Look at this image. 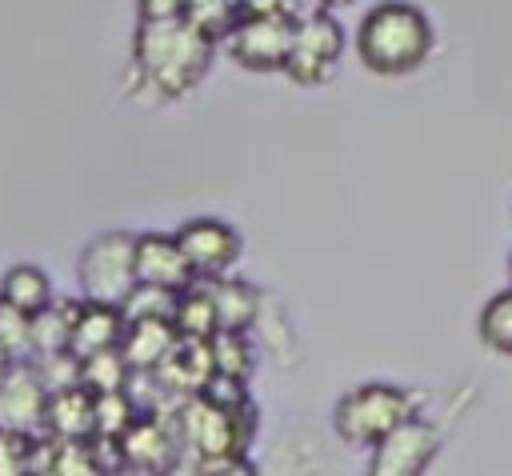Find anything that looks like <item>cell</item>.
Wrapping results in <instances>:
<instances>
[{
  "label": "cell",
  "instance_id": "obj_1",
  "mask_svg": "<svg viewBox=\"0 0 512 476\" xmlns=\"http://www.w3.org/2000/svg\"><path fill=\"white\" fill-rule=\"evenodd\" d=\"M436 48L428 12L412 0H380L356 24V56L376 76H408Z\"/></svg>",
  "mask_w": 512,
  "mask_h": 476
},
{
  "label": "cell",
  "instance_id": "obj_2",
  "mask_svg": "<svg viewBox=\"0 0 512 476\" xmlns=\"http://www.w3.org/2000/svg\"><path fill=\"white\" fill-rule=\"evenodd\" d=\"M212 52H216V40H208L184 16L180 20L140 24L136 36H132L136 72L160 96H184V92H192L204 80V72L212 64Z\"/></svg>",
  "mask_w": 512,
  "mask_h": 476
},
{
  "label": "cell",
  "instance_id": "obj_3",
  "mask_svg": "<svg viewBox=\"0 0 512 476\" xmlns=\"http://www.w3.org/2000/svg\"><path fill=\"white\" fill-rule=\"evenodd\" d=\"M420 408V396L404 384L368 380L348 388L332 408V432L348 448H376L388 432H396L404 420H412Z\"/></svg>",
  "mask_w": 512,
  "mask_h": 476
},
{
  "label": "cell",
  "instance_id": "obj_4",
  "mask_svg": "<svg viewBox=\"0 0 512 476\" xmlns=\"http://www.w3.org/2000/svg\"><path fill=\"white\" fill-rule=\"evenodd\" d=\"M172 424H176L180 456L196 460V464H212L220 456L248 452V440H252V428H256V408L228 412V408H216L204 396H188V400L176 404Z\"/></svg>",
  "mask_w": 512,
  "mask_h": 476
},
{
  "label": "cell",
  "instance_id": "obj_5",
  "mask_svg": "<svg viewBox=\"0 0 512 476\" xmlns=\"http://www.w3.org/2000/svg\"><path fill=\"white\" fill-rule=\"evenodd\" d=\"M76 284L80 300L120 308L136 288V232L112 228L92 236L76 260Z\"/></svg>",
  "mask_w": 512,
  "mask_h": 476
},
{
  "label": "cell",
  "instance_id": "obj_6",
  "mask_svg": "<svg viewBox=\"0 0 512 476\" xmlns=\"http://www.w3.org/2000/svg\"><path fill=\"white\" fill-rule=\"evenodd\" d=\"M340 56H344V28L336 24L332 12H312V16L296 20V28H292L284 76L300 88H316L336 76Z\"/></svg>",
  "mask_w": 512,
  "mask_h": 476
},
{
  "label": "cell",
  "instance_id": "obj_7",
  "mask_svg": "<svg viewBox=\"0 0 512 476\" xmlns=\"http://www.w3.org/2000/svg\"><path fill=\"white\" fill-rule=\"evenodd\" d=\"M176 244L196 280H220L240 260V232L220 216H192L176 232Z\"/></svg>",
  "mask_w": 512,
  "mask_h": 476
},
{
  "label": "cell",
  "instance_id": "obj_8",
  "mask_svg": "<svg viewBox=\"0 0 512 476\" xmlns=\"http://www.w3.org/2000/svg\"><path fill=\"white\" fill-rule=\"evenodd\" d=\"M436 452H440V428L424 416H412L372 448L364 476H424Z\"/></svg>",
  "mask_w": 512,
  "mask_h": 476
},
{
  "label": "cell",
  "instance_id": "obj_9",
  "mask_svg": "<svg viewBox=\"0 0 512 476\" xmlns=\"http://www.w3.org/2000/svg\"><path fill=\"white\" fill-rule=\"evenodd\" d=\"M292 28L296 20L288 16H244L224 44H228V56L248 72H284Z\"/></svg>",
  "mask_w": 512,
  "mask_h": 476
},
{
  "label": "cell",
  "instance_id": "obj_10",
  "mask_svg": "<svg viewBox=\"0 0 512 476\" xmlns=\"http://www.w3.org/2000/svg\"><path fill=\"white\" fill-rule=\"evenodd\" d=\"M44 412H48V388L36 376L32 360H16L8 376L0 380V432L40 440L44 436Z\"/></svg>",
  "mask_w": 512,
  "mask_h": 476
},
{
  "label": "cell",
  "instance_id": "obj_11",
  "mask_svg": "<svg viewBox=\"0 0 512 476\" xmlns=\"http://www.w3.org/2000/svg\"><path fill=\"white\" fill-rule=\"evenodd\" d=\"M116 460H120V468L140 472V476H164L176 460H184L172 412L168 416H136V424L116 444Z\"/></svg>",
  "mask_w": 512,
  "mask_h": 476
},
{
  "label": "cell",
  "instance_id": "obj_12",
  "mask_svg": "<svg viewBox=\"0 0 512 476\" xmlns=\"http://www.w3.org/2000/svg\"><path fill=\"white\" fill-rule=\"evenodd\" d=\"M120 468L112 444H64V440H36V464L32 476H112Z\"/></svg>",
  "mask_w": 512,
  "mask_h": 476
},
{
  "label": "cell",
  "instance_id": "obj_13",
  "mask_svg": "<svg viewBox=\"0 0 512 476\" xmlns=\"http://www.w3.org/2000/svg\"><path fill=\"white\" fill-rule=\"evenodd\" d=\"M136 284L164 288V292H184L196 284L176 236L168 232H136Z\"/></svg>",
  "mask_w": 512,
  "mask_h": 476
},
{
  "label": "cell",
  "instance_id": "obj_14",
  "mask_svg": "<svg viewBox=\"0 0 512 476\" xmlns=\"http://www.w3.org/2000/svg\"><path fill=\"white\" fill-rule=\"evenodd\" d=\"M44 436L48 440H64V444H88L96 440V396L76 388L52 392L48 396V412H44Z\"/></svg>",
  "mask_w": 512,
  "mask_h": 476
},
{
  "label": "cell",
  "instance_id": "obj_15",
  "mask_svg": "<svg viewBox=\"0 0 512 476\" xmlns=\"http://www.w3.org/2000/svg\"><path fill=\"white\" fill-rule=\"evenodd\" d=\"M124 340V316L120 308H108V304H80L76 312V324H72V336H68V352L76 360H88L96 352H112L120 348Z\"/></svg>",
  "mask_w": 512,
  "mask_h": 476
},
{
  "label": "cell",
  "instance_id": "obj_16",
  "mask_svg": "<svg viewBox=\"0 0 512 476\" xmlns=\"http://www.w3.org/2000/svg\"><path fill=\"white\" fill-rule=\"evenodd\" d=\"M176 328L172 320H136L124 324V340H120V356L128 360L132 372H156L168 352L176 348Z\"/></svg>",
  "mask_w": 512,
  "mask_h": 476
},
{
  "label": "cell",
  "instance_id": "obj_17",
  "mask_svg": "<svg viewBox=\"0 0 512 476\" xmlns=\"http://www.w3.org/2000/svg\"><path fill=\"white\" fill-rule=\"evenodd\" d=\"M0 300L24 316H40L56 296H52V280L40 264H12L0 276Z\"/></svg>",
  "mask_w": 512,
  "mask_h": 476
},
{
  "label": "cell",
  "instance_id": "obj_18",
  "mask_svg": "<svg viewBox=\"0 0 512 476\" xmlns=\"http://www.w3.org/2000/svg\"><path fill=\"white\" fill-rule=\"evenodd\" d=\"M172 328H176L180 340H204V344L220 332V320H216V304H212L208 280H196V284H188V288L176 296Z\"/></svg>",
  "mask_w": 512,
  "mask_h": 476
},
{
  "label": "cell",
  "instance_id": "obj_19",
  "mask_svg": "<svg viewBox=\"0 0 512 476\" xmlns=\"http://www.w3.org/2000/svg\"><path fill=\"white\" fill-rule=\"evenodd\" d=\"M208 292H212V304H216V320H220V332H248L256 324V288L248 280H232V276H220V280H208Z\"/></svg>",
  "mask_w": 512,
  "mask_h": 476
},
{
  "label": "cell",
  "instance_id": "obj_20",
  "mask_svg": "<svg viewBox=\"0 0 512 476\" xmlns=\"http://www.w3.org/2000/svg\"><path fill=\"white\" fill-rule=\"evenodd\" d=\"M80 304L84 300H52L40 316H32V360L52 356V352H68V336H72Z\"/></svg>",
  "mask_w": 512,
  "mask_h": 476
},
{
  "label": "cell",
  "instance_id": "obj_21",
  "mask_svg": "<svg viewBox=\"0 0 512 476\" xmlns=\"http://www.w3.org/2000/svg\"><path fill=\"white\" fill-rule=\"evenodd\" d=\"M208 352H212V372L216 376H232V380L248 384V376L256 368V348L248 344V332H216L208 340Z\"/></svg>",
  "mask_w": 512,
  "mask_h": 476
},
{
  "label": "cell",
  "instance_id": "obj_22",
  "mask_svg": "<svg viewBox=\"0 0 512 476\" xmlns=\"http://www.w3.org/2000/svg\"><path fill=\"white\" fill-rule=\"evenodd\" d=\"M184 20L192 28H200L208 40H228L232 28L244 20V0H188Z\"/></svg>",
  "mask_w": 512,
  "mask_h": 476
},
{
  "label": "cell",
  "instance_id": "obj_23",
  "mask_svg": "<svg viewBox=\"0 0 512 476\" xmlns=\"http://www.w3.org/2000/svg\"><path fill=\"white\" fill-rule=\"evenodd\" d=\"M128 360L120 356V348L112 352H96L88 360H80V388L92 392V396H108V392H124L128 388Z\"/></svg>",
  "mask_w": 512,
  "mask_h": 476
},
{
  "label": "cell",
  "instance_id": "obj_24",
  "mask_svg": "<svg viewBox=\"0 0 512 476\" xmlns=\"http://www.w3.org/2000/svg\"><path fill=\"white\" fill-rule=\"evenodd\" d=\"M476 332H480L484 348H492L500 356H512V284L500 288L496 296H488V304L480 308Z\"/></svg>",
  "mask_w": 512,
  "mask_h": 476
},
{
  "label": "cell",
  "instance_id": "obj_25",
  "mask_svg": "<svg viewBox=\"0 0 512 476\" xmlns=\"http://www.w3.org/2000/svg\"><path fill=\"white\" fill-rule=\"evenodd\" d=\"M136 404L128 400V392H108V396H96V444H120L124 432L136 424Z\"/></svg>",
  "mask_w": 512,
  "mask_h": 476
},
{
  "label": "cell",
  "instance_id": "obj_26",
  "mask_svg": "<svg viewBox=\"0 0 512 476\" xmlns=\"http://www.w3.org/2000/svg\"><path fill=\"white\" fill-rule=\"evenodd\" d=\"M176 296H180V292H164V288L136 284V288L128 292V300L120 304V316H124V324H136V320H172Z\"/></svg>",
  "mask_w": 512,
  "mask_h": 476
},
{
  "label": "cell",
  "instance_id": "obj_27",
  "mask_svg": "<svg viewBox=\"0 0 512 476\" xmlns=\"http://www.w3.org/2000/svg\"><path fill=\"white\" fill-rule=\"evenodd\" d=\"M0 348L12 360H32V316L8 308L0 300Z\"/></svg>",
  "mask_w": 512,
  "mask_h": 476
},
{
  "label": "cell",
  "instance_id": "obj_28",
  "mask_svg": "<svg viewBox=\"0 0 512 476\" xmlns=\"http://www.w3.org/2000/svg\"><path fill=\"white\" fill-rule=\"evenodd\" d=\"M36 464V440L0 432V476H32Z\"/></svg>",
  "mask_w": 512,
  "mask_h": 476
},
{
  "label": "cell",
  "instance_id": "obj_29",
  "mask_svg": "<svg viewBox=\"0 0 512 476\" xmlns=\"http://www.w3.org/2000/svg\"><path fill=\"white\" fill-rule=\"evenodd\" d=\"M188 8V0H136V16L140 24H156V20H180Z\"/></svg>",
  "mask_w": 512,
  "mask_h": 476
},
{
  "label": "cell",
  "instance_id": "obj_30",
  "mask_svg": "<svg viewBox=\"0 0 512 476\" xmlns=\"http://www.w3.org/2000/svg\"><path fill=\"white\" fill-rule=\"evenodd\" d=\"M204 468H208V476H260V468H256V460H252L248 452L220 456V460H212V464H204Z\"/></svg>",
  "mask_w": 512,
  "mask_h": 476
},
{
  "label": "cell",
  "instance_id": "obj_31",
  "mask_svg": "<svg viewBox=\"0 0 512 476\" xmlns=\"http://www.w3.org/2000/svg\"><path fill=\"white\" fill-rule=\"evenodd\" d=\"M164 476H208V468H204V464H196V460H176Z\"/></svg>",
  "mask_w": 512,
  "mask_h": 476
},
{
  "label": "cell",
  "instance_id": "obj_32",
  "mask_svg": "<svg viewBox=\"0 0 512 476\" xmlns=\"http://www.w3.org/2000/svg\"><path fill=\"white\" fill-rule=\"evenodd\" d=\"M320 12H332V8H340V4H352V0H312Z\"/></svg>",
  "mask_w": 512,
  "mask_h": 476
},
{
  "label": "cell",
  "instance_id": "obj_33",
  "mask_svg": "<svg viewBox=\"0 0 512 476\" xmlns=\"http://www.w3.org/2000/svg\"><path fill=\"white\" fill-rule=\"evenodd\" d=\"M12 364H16V360H12V356H8V352H4V348H0V380H4V376H8V368H12Z\"/></svg>",
  "mask_w": 512,
  "mask_h": 476
},
{
  "label": "cell",
  "instance_id": "obj_34",
  "mask_svg": "<svg viewBox=\"0 0 512 476\" xmlns=\"http://www.w3.org/2000/svg\"><path fill=\"white\" fill-rule=\"evenodd\" d=\"M112 476H140V472H128V468H116Z\"/></svg>",
  "mask_w": 512,
  "mask_h": 476
},
{
  "label": "cell",
  "instance_id": "obj_35",
  "mask_svg": "<svg viewBox=\"0 0 512 476\" xmlns=\"http://www.w3.org/2000/svg\"><path fill=\"white\" fill-rule=\"evenodd\" d=\"M508 280H512V256H508Z\"/></svg>",
  "mask_w": 512,
  "mask_h": 476
}]
</instances>
